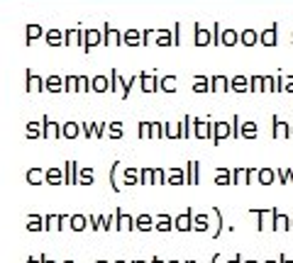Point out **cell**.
Wrapping results in <instances>:
<instances>
[{"label":"cell","mask_w":293,"mask_h":263,"mask_svg":"<svg viewBox=\"0 0 293 263\" xmlns=\"http://www.w3.org/2000/svg\"><path fill=\"white\" fill-rule=\"evenodd\" d=\"M254 132H256L254 124H247V127H244V137H254Z\"/></svg>","instance_id":"cell-28"},{"label":"cell","mask_w":293,"mask_h":263,"mask_svg":"<svg viewBox=\"0 0 293 263\" xmlns=\"http://www.w3.org/2000/svg\"><path fill=\"white\" fill-rule=\"evenodd\" d=\"M276 137H286V127H281V124H276Z\"/></svg>","instance_id":"cell-31"},{"label":"cell","mask_w":293,"mask_h":263,"mask_svg":"<svg viewBox=\"0 0 293 263\" xmlns=\"http://www.w3.org/2000/svg\"><path fill=\"white\" fill-rule=\"evenodd\" d=\"M154 229L162 231V234H169L171 229H176V227H174V217H169L166 212L159 214V217H154Z\"/></svg>","instance_id":"cell-5"},{"label":"cell","mask_w":293,"mask_h":263,"mask_svg":"<svg viewBox=\"0 0 293 263\" xmlns=\"http://www.w3.org/2000/svg\"><path fill=\"white\" fill-rule=\"evenodd\" d=\"M164 178H166V173H164L162 168H157V171H154V185H164V183H166Z\"/></svg>","instance_id":"cell-26"},{"label":"cell","mask_w":293,"mask_h":263,"mask_svg":"<svg viewBox=\"0 0 293 263\" xmlns=\"http://www.w3.org/2000/svg\"><path fill=\"white\" fill-rule=\"evenodd\" d=\"M291 229H293V217H291Z\"/></svg>","instance_id":"cell-48"},{"label":"cell","mask_w":293,"mask_h":263,"mask_svg":"<svg viewBox=\"0 0 293 263\" xmlns=\"http://www.w3.org/2000/svg\"><path fill=\"white\" fill-rule=\"evenodd\" d=\"M215 185H232V173L227 168H218L215 173Z\"/></svg>","instance_id":"cell-14"},{"label":"cell","mask_w":293,"mask_h":263,"mask_svg":"<svg viewBox=\"0 0 293 263\" xmlns=\"http://www.w3.org/2000/svg\"><path fill=\"white\" fill-rule=\"evenodd\" d=\"M47 183H49V185H61V183H64V171L49 168V171H47Z\"/></svg>","instance_id":"cell-12"},{"label":"cell","mask_w":293,"mask_h":263,"mask_svg":"<svg viewBox=\"0 0 293 263\" xmlns=\"http://www.w3.org/2000/svg\"><path fill=\"white\" fill-rule=\"evenodd\" d=\"M169 185H183L186 183V173L181 171V168H174L171 173H169V180H166Z\"/></svg>","instance_id":"cell-18"},{"label":"cell","mask_w":293,"mask_h":263,"mask_svg":"<svg viewBox=\"0 0 293 263\" xmlns=\"http://www.w3.org/2000/svg\"><path fill=\"white\" fill-rule=\"evenodd\" d=\"M186 263H196V258H188V261H186Z\"/></svg>","instance_id":"cell-45"},{"label":"cell","mask_w":293,"mask_h":263,"mask_svg":"<svg viewBox=\"0 0 293 263\" xmlns=\"http://www.w3.org/2000/svg\"><path fill=\"white\" fill-rule=\"evenodd\" d=\"M47 137H56V127L54 124H47Z\"/></svg>","instance_id":"cell-30"},{"label":"cell","mask_w":293,"mask_h":263,"mask_svg":"<svg viewBox=\"0 0 293 263\" xmlns=\"http://www.w3.org/2000/svg\"><path fill=\"white\" fill-rule=\"evenodd\" d=\"M132 263H146V261H144V258H137V261H132Z\"/></svg>","instance_id":"cell-42"},{"label":"cell","mask_w":293,"mask_h":263,"mask_svg":"<svg viewBox=\"0 0 293 263\" xmlns=\"http://www.w3.org/2000/svg\"><path fill=\"white\" fill-rule=\"evenodd\" d=\"M152 263H166V261H164V258H159V256H154V258H152Z\"/></svg>","instance_id":"cell-36"},{"label":"cell","mask_w":293,"mask_h":263,"mask_svg":"<svg viewBox=\"0 0 293 263\" xmlns=\"http://www.w3.org/2000/svg\"><path fill=\"white\" fill-rule=\"evenodd\" d=\"M88 227V217L86 214H71V231H83Z\"/></svg>","instance_id":"cell-10"},{"label":"cell","mask_w":293,"mask_h":263,"mask_svg":"<svg viewBox=\"0 0 293 263\" xmlns=\"http://www.w3.org/2000/svg\"><path fill=\"white\" fill-rule=\"evenodd\" d=\"M271 231H291V217L281 214L274 207V219H271Z\"/></svg>","instance_id":"cell-3"},{"label":"cell","mask_w":293,"mask_h":263,"mask_svg":"<svg viewBox=\"0 0 293 263\" xmlns=\"http://www.w3.org/2000/svg\"><path fill=\"white\" fill-rule=\"evenodd\" d=\"M117 168H120V163H115V166H112V171H110V188H112L115 193H120V190H122V185L117 183Z\"/></svg>","instance_id":"cell-23"},{"label":"cell","mask_w":293,"mask_h":263,"mask_svg":"<svg viewBox=\"0 0 293 263\" xmlns=\"http://www.w3.org/2000/svg\"><path fill=\"white\" fill-rule=\"evenodd\" d=\"M242 263H259L256 258H247V261H242Z\"/></svg>","instance_id":"cell-39"},{"label":"cell","mask_w":293,"mask_h":263,"mask_svg":"<svg viewBox=\"0 0 293 263\" xmlns=\"http://www.w3.org/2000/svg\"><path fill=\"white\" fill-rule=\"evenodd\" d=\"M242 261H244V258H242V256H235V258H230V261H227V263H242Z\"/></svg>","instance_id":"cell-33"},{"label":"cell","mask_w":293,"mask_h":263,"mask_svg":"<svg viewBox=\"0 0 293 263\" xmlns=\"http://www.w3.org/2000/svg\"><path fill=\"white\" fill-rule=\"evenodd\" d=\"M39 258H42V263H56V261H52L49 256H39Z\"/></svg>","instance_id":"cell-34"},{"label":"cell","mask_w":293,"mask_h":263,"mask_svg":"<svg viewBox=\"0 0 293 263\" xmlns=\"http://www.w3.org/2000/svg\"><path fill=\"white\" fill-rule=\"evenodd\" d=\"M264 263H278V261H274V258H266V261H264Z\"/></svg>","instance_id":"cell-40"},{"label":"cell","mask_w":293,"mask_h":263,"mask_svg":"<svg viewBox=\"0 0 293 263\" xmlns=\"http://www.w3.org/2000/svg\"><path fill=\"white\" fill-rule=\"evenodd\" d=\"M61 263H76V261H71V258H66V261H61Z\"/></svg>","instance_id":"cell-44"},{"label":"cell","mask_w":293,"mask_h":263,"mask_svg":"<svg viewBox=\"0 0 293 263\" xmlns=\"http://www.w3.org/2000/svg\"><path fill=\"white\" fill-rule=\"evenodd\" d=\"M27 231H32V234L44 231V217H39V214H30V217H27Z\"/></svg>","instance_id":"cell-9"},{"label":"cell","mask_w":293,"mask_h":263,"mask_svg":"<svg viewBox=\"0 0 293 263\" xmlns=\"http://www.w3.org/2000/svg\"><path fill=\"white\" fill-rule=\"evenodd\" d=\"M291 183H293V171H291Z\"/></svg>","instance_id":"cell-46"},{"label":"cell","mask_w":293,"mask_h":263,"mask_svg":"<svg viewBox=\"0 0 293 263\" xmlns=\"http://www.w3.org/2000/svg\"><path fill=\"white\" fill-rule=\"evenodd\" d=\"M64 183L66 185H78V166H76V161H66V166H64Z\"/></svg>","instance_id":"cell-4"},{"label":"cell","mask_w":293,"mask_h":263,"mask_svg":"<svg viewBox=\"0 0 293 263\" xmlns=\"http://www.w3.org/2000/svg\"><path fill=\"white\" fill-rule=\"evenodd\" d=\"M274 178H276V173H274L271 168H261V171L256 173V183H261V185H271V183H276Z\"/></svg>","instance_id":"cell-11"},{"label":"cell","mask_w":293,"mask_h":263,"mask_svg":"<svg viewBox=\"0 0 293 263\" xmlns=\"http://www.w3.org/2000/svg\"><path fill=\"white\" fill-rule=\"evenodd\" d=\"M88 224H91V229L100 231V229H103V227H100V214H91V217H88Z\"/></svg>","instance_id":"cell-25"},{"label":"cell","mask_w":293,"mask_h":263,"mask_svg":"<svg viewBox=\"0 0 293 263\" xmlns=\"http://www.w3.org/2000/svg\"><path fill=\"white\" fill-rule=\"evenodd\" d=\"M134 229H137V231H144V234L152 231V229H154V217L146 214V212L139 214V217H134Z\"/></svg>","instance_id":"cell-6"},{"label":"cell","mask_w":293,"mask_h":263,"mask_svg":"<svg viewBox=\"0 0 293 263\" xmlns=\"http://www.w3.org/2000/svg\"><path fill=\"white\" fill-rule=\"evenodd\" d=\"M271 210H274V207H271ZM271 210H249V214L256 217V229H259V231H264V219L271 217Z\"/></svg>","instance_id":"cell-15"},{"label":"cell","mask_w":293,"mask_h":263,"mask_svg":"<svg viewBox=\"0 0 293 263\" xmlns=\"http://www.w3.org/2000/svg\"><path fill=\"white\" fill-rule=\"evenodd\" d=\"M193 231L208 234L210 231V217L208 214H193Z\"/></svg>","instance_id":"cell-7"},{"label":"cell","mask_w":293,"mask_h":263,"mask_svg":"<svg viewBox=\"0 0 293 263\" xmlns=\"http://www.w3.org/2000/svg\"><path fill=\"white\" fill-rule=\"evenodd\" d=\"M278 263H293V261H291V258H286V256H281V258H278Z\"/></svg>","instance_id":"cell-37"},{"label":"cell","mask_w":293,"mask_h":263,"mask_svg":"<svg viewBox=\"0 0 293 263\" xmlns=\"http://www.w3.org/2000/svg\"><path fill=\"white\" fill-rule=\"evenodd\" d=\"M139 183L142 185H152L154 183V171L152 168H142L139 171Z\"/></svg>","instance_id":"cell-22"},{"label":"cell","mask_w":293,"mask_h":263,"mask_svg":"<svg viewBox=\"0 0 293 263\" xmlns=\"http://www.w3.org/2000/svg\"><path fill=\"white\" fill-rule=\"evenodd\" d=\"M186 183L188 185H198V163L196 161H188V175H186Z\"/></svg>","instance_id":"cell-17"},{"label":"cell","mask_w":293,"mask_h":263,"mask_svg":"<svg viewBox=\"0 0 293 263\" xmlns=\"http://www.w3.org/2000/svg\"><path fill=\"white\" fill-rule=\"evenodd\" d=\"M115 217H117V222H115V231H132V229H134V217L125 214L122 210H115Z\"/></svg>","instance_id":"cell-2"},{"label":"cell","mask_w":293,"mask_h":263,"mask_svg":"<svg viewBox=\"0 0 293 263\" xmlns=\"http://www.w3.org/2000/svg\"><path fill=\"white\" fill-rule=\"evenodd\" d=\"M64 134H66V137H76V124H66Z\"/></svg>","instance_id":"cell-27"},{"label":"cell","mask_w":293,"mask_h":263,"mask_svg":"<svg viewBox=\"0 0 293 263\" xmlns=\"http://www.w3.org/2000/svg\"><path fill=\"white\" fill-rule=\"evenodd\" d=\"M95 263H108V261H95Z\"/></svg>","instance_id":"cell-47"},{"label":"cell","mask_w":293,"mask_h":263,"mask_svg":"<svg viewBox=\"0 0 293 263\" xmlns=\"http://www.w3.org/2000/svg\"><path fill=\"white\" fill-rule=\"evenodd\" d=\"M115 212L112 214H100V227H103V231H115Z\"/></svg>","instance_id":"cell-20"},{"label":"cell","mask_w":293,"mask_h":263,"mask_svg":"<svg viewBox=\"0 0 293 263\" xmlns=\"http://www.w3.org/2000/svg\"><path fill=\"white\" fill-rule=\"evenodd\" d=\"M112 263H127V261H125V258H117V261H112Z\"/></svg>","instance_id":"cell-41"},{"label":"cell","mask_w":293,"mask_h":263,"mask_svg":"<svg viewBox=\"0 0 293 263\" xmlns=\"http://www.w3.org/2000/svg\"><path fill=\"white\" fill-rule=\"evenodd\" d=\"M122 183H125V185H137V183H139V171H134V168H127V171H125V178H122Z\"/></svg>","instance_id":"cell-21"},{"label":"cell","mask_w":293,"mask_h":263,"mask_svg":"<svg viewBox=\"0 0 293 263\" xmlns=\"http://www.w3.org/2000/svg\"><path fill=\"white\" fill-rule=\"evenodd\" d=\"M95 173L91 168H78V185H93L95 180Z\"/></svg>","instance_id":"cell-13"},{"label":"cell","mask_w":293,"mask_h":263,"mask_svg":"<svg viewBox=\"0 0 293 263\" xmlns=\"http://www.w3.org/2000/svg\"><path fill=\"white\" fill-rule=\"evenodd\" d=\"M166 263H181V261H176V258H171V261H166Z\"/></svg>","instance_id":"cell-43"},{"label":"cell","mask_w":293,"mask_h":263,"mask_svg":"<svg viewBox=\"0 0 293 263\" xmlns=\"http://www.w3.org/2000/svg\"><path fill=\"white\" fill-rule=\"evenodd\" d=\"M27 263H42V258H27Z\"/></svg>","instance_id":"cell-38"},{"label":"cell","mask_w":293,"mask_h":263,"mask_svg":"<svg viewBox=\"0 0 293 263\" xmlns=\"http://www.w3.org/2000/svg\"><path fill=\"white\" fill-rule=\"evenodd\" d=\"M222 137H227V127H225V124L218 127V139H222Z\"/></svg>","instance_id":"cell-29"},{"label":"cell","mask_w":293,"mask_h":263,"mask_svg":"<svg viewBox=\"0 0 293 263\" xmlns=\"http://www.w3.org/2000/svg\"><path fill=\"white\" fill-rule=\"evenodd\" d=\"M174 227L179 231H193V207H186V212L174 219Z\"/></svg>","instance_id":"cell-1"},{"label":"cell","mask_w":293,"mask_h":263,"mask_svg":"<svg viewBox=\"0 0 293 263\" xmlns=\"http://www.w3.org/2000/svg\"><path fill=\"white\" fill-rule=\"evenodd\" d=\"M25 178H27L30 185H42V183H47V171H42V168H30Z\"/></svg>","instance_id":"cell-8"},{"label":"cell","mask_w":293,"mask_h":263,"mask_svg":"<svg viewBox=\"0 0 293 263\" xmlns=\"http://www.w3.org/2000/svg\"><path fill=\"white\" fill-rule=\"evenodd\" d=\"M239 183H249V171H244V168H237V171H232V185H239Z\"/></svg>","instance_id":"cell-19"},{"label":"cell","mask_w":293,"mask_h":263,"mask_svg":"<svg viewBox=\"0 0 293 263\" xmlns=\"http://www.w3.org/2000/svg\"><path fill=\"white\" fill-rule=\"evenodd\" d=\"M27 134H30V137H37V127H35V124H32V127H27Z\"/></svg>","instance_id":"cell-32"},{"label":"cell","mask_w":293,"mask_h":263,"mask_svg":"<svg viewBox=\"0 0 293 263\" xmlns=\"http://www.w3.org/2000/svg\"><path fill=\"white\" fill-rule=\"evenodd\" d=\"M213 214L218 217V227H215L210 234H213V239H218V236L222 234V229H225V217H222V210H220V207H213Z\"/></svg>","instance_id":"cell-16"},{"label":"cell","mask_w":293,"mask_h":263,"mask_svg":"<svg viewBox=\"0 0 293 263\" xmlns=\"http://www.w3.org/2000/svg\"><path fill=\"white\" fill-rule=\"evenodd\" d=\"M276 183H281V185H286V183H291V171H276Z\"/></svg>","instance_id":"cell-24"},{"label":"cell","mask_w":293,"mask_h":263,"mask_svg":"<svg viewBox=\"0 0 293 263\" xmlns=\"http://www.w3.org/2000/svg\"><path fill=\"white\" fill-rule=\"evenodd\" d=\"M220 258H222V256H220V253H215V256H213V258H210V263H218V261H220Z\"/></svg>","instance_id":"cell-35"}]
</instances>
